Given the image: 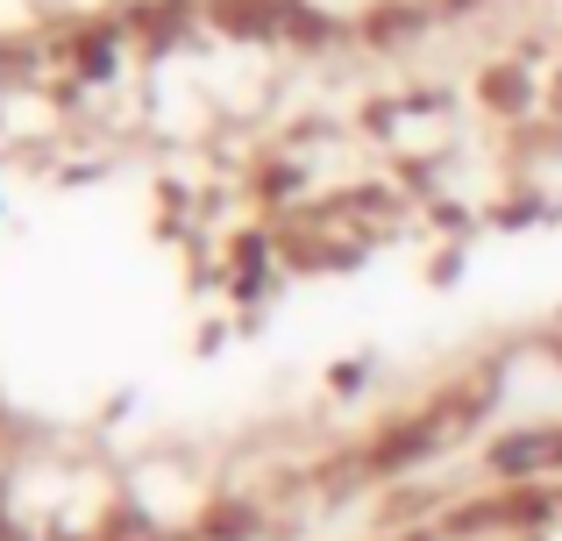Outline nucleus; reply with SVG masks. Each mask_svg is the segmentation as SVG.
Instances as JSON below:
<instances>
[{"mask_svg": "<svg viewBox=\"0 0 562 541\" xmlns=\"http://www.w3.org/2000/svg\"><path fill=\"white\" fill-rule=\"evenodd\" d=\"M0 86H8V57H0Z\"/></svg>", "mask_w": 562, "mask_h": 541, "instance_id": "obj_1", "label": "nucleus"}]
</instances>
